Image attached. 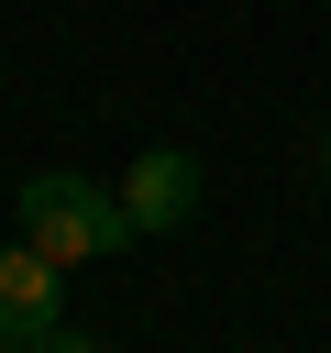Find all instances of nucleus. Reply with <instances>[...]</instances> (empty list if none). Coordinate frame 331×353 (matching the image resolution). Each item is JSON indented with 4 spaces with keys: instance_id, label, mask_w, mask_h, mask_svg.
<instances>
[{
    "instance_id": "f257e3e1",
    "label": "nucleus",
    "mask_w": 331,
    "mask_h": 353,
    "mask_svg": "<svg viewBox=\"0 0 331 353\" xmlns=\"http://www.w3.org/2000/svg\"><path fill=\"white\" fill-rule=\"evenodd\" d=\"M22 243L55 254V265H110L132 243V210H121V188H99L77 165H44V176H22Z\"/></svg>"
},
{
    "instance_id": "f03ea898",
    "label": "nucleus",
    "mask_w": 331,
    "mask_h": 353,
    "mask_svg": "<svg viewBox=\"0 0 331 353\" xmlns=\"http://www.w3.org/2000/svg\"><path fill=\"white\" fill-rule=\"evenodd\" d=\"M199 154L188 143H154V154H132V176H121V210H132V243H154V232H188L199 221Z\"/></svg>"
},
{
    "instance_id": "7ed1b4c3",
    "label": "nucleus",
    "mask_w": 331,
    "mask_h": 353,
    "mask_svg": "<svg viewBox=\"0 0 331 353\" xmlns=\"http://www.w3.org/2000/svg\"><path fill=\"white\" fill-rule=\"evenodd\" d=\"M66 320V265L33 243H0V342H44Z\"/></svg>"
},
{
    "instance_id": "20e7f679",
    "label": "nucleus",
    "mask_w": 331,
    "mask_h": 353,
    "mask_svg": "<svg viewBox=\"0 0 331 353\" xmlns=\"http://www.w3.org/2000/svg\"><path fill=\"white\" fill-rule=\"evenodd\" d=\"M33 353H110V342H88V331H66V320H55V331H44Z\"/></svg>"
},
{
    "instance_id": "39448f33",
    "label": "nucleus",
    "mask_w": 331,
    "mask_h": 353,
    "mask_svg": "<svg viewBox=\"0 0 331 353\" xmlns=\"http://www.w3.org/2000/svg\"><path fill=\"white\" fill-rule=\"evenodd\" d=\"M0 353H33V342H0Z\"/></svg>"
}]
</instances>
